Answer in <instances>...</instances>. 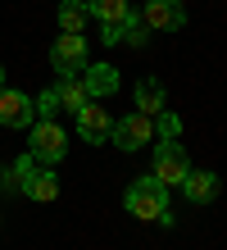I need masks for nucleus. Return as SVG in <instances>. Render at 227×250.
<instances>
[{"label": "nucleus", "instance_id": "obj_2", "mask_svg": "<svg viewBox=\"0 0 227 250\" xmlns=\"http://www.w3.org/2000/svg\"><path fill=\"white\" fill-rule=\"evenodd\" d=\"M64 150H68V132L59 127L55 119H37L32 137H27V155H32L37 164H59Z\"/></svg>", "mask_w": 227, "mask_h": 250}, {"label": "nucleus", "instance_id": "obj_5", "mask_svg": "<svg viewBox=\"0 0 227 250\" xmlns=\"http://www.w3.org/2000/svg\"><path fill=\"white\" fill-rule=\"evenodd\" d=\"M150 173H155L164 187H168V182H173V187H182V178L191 173L186 146H177V141H159V146H155V168H150Z\"/></svg>", "mask_w": 227, "mask_h": 250}, {"label": "nucleus", "instance_id": "obj_20", "mask_svg": "<svg viewBox=\"0 0 227 250\" xmlns=\"http://www.w3.org/2000/svg\"><path fill=\"white\" fill-rule=\"evenodd\" d=\"M0 91H5V64H0Z\"/></svg>", "mask_w": 227, "mask_h": 250}, {"label": "nucleus", "instance_id": "obj_10", "mask_svg": "<svg viewBox=\"0 0 227 250\" xmlns=\"http://www.w3.org/2000/svg\"><path fill=\"white\" fill-rule=\"evenodd\" d=\"M78 78H82V86H86L91 100H104V96L118 91V68H114V64H86Z\"/></svg>", "mask_w": 227, "mask_h": 250}, {"label": "nucleus", "instance_id": "obj_17", "mask_svg": "<svg viewBox=\"0 0 227 250\" xmlns=\"http://www.w3.org/2000/svg\"><path fill=\"white\" fill-rule=\"evenodd\" d=\"M145 37H150L145 19H141V14H127V19H123V41H127V46H145Z\"/></svg>", "mask_w": 227, "mask_h": 250}, {"label": "nucleus", "instance_id": "obj_9", "mask_svg": "<svg viewBox=\"0 0 227 250\" xmlns=\"http://www.w3.org/2000/svg\"><path fill=\"white\" fill-rule=\"evenodd\" d=\"M182 191H186V200L191 205H209L223 191V182H218V173L214 168H191L186 178H182Z\"/></svg>", "mask_w": 227, "mask_h": 250}, {"label": "nucleus", "instance_id": "obj_18", "mask_svg": "<svg viewBox=\"0 0 227 250\" xmlns=\"http://www.w3.org/2000/svg\"><path fill=\"white\" fill-rule=\"evenodd\" d=\"M32 109H37V119H55V114H59V96H55V86H50V91H41V96L32 100Z\"/></svg>", "mask_w": 227, "mask_h": 250}, {"label": "nucleus", "instance_id": "obj_6", "mask_svg": "<svg viewBox=\"0 0 227 250\" xmlns=\"http://www.w3.org/2000/svg\"><path fill=\"white\" fill-rule=\"evenodd\" d=\"M141 19L150 32H177V27H186V5L182 0H145Z\"/></svg>", "mask_w": 227, "mask_h": 250}, {"label": "nucleus", "instance_id": "obj_12", "mask_svg": "<svg viewBox=\"0 0 227 250\" xmlns=\"http://www.w3.org/2000/svg\"><path fill=\"white\" fill-rule=\"evenodd\" d=\"M23 191H27V200H41V205H45V200H55V196H59V178H55L50 168H37L32 178L23 182Z\"/></svg>", "mask_w": 227, "mask_h": 250}, {"label": "nucleus", "instance_id": "obj_4", "mask_svg": "<svg viewBox=\"0 0 227 250\" xmlns=\"http://www.w3.org/2000/svg\"><path fill=\"white\" fill-rule=\"evenodd\" d=\"M109 141L118 146V150H145V146H155V119H145V114H127V119H118Z\"/></svg>", "mask_w": 227, "mask_h": 250}, {"label": "nucleus", "instance_id": "obj_7", "mask_svg": "<svg viewBox=\"0 0 227 250\" xmlns=\"http://www.w3.org/2000/svg\"><path fill=\"white\" fill-rule=\"evenodd\" d=\"M37 123V109L23 91H0V127H32Z\"/></svg>", "mask_w": 227, "mask_h": 250}, {"label": "nucleus", "instance_id": "obj_3", "mask_svg": "<svg viewBox=\"0 0 227 250\" xmlns=\"http://www.w3.org/2000/svg\"><path fill=\"white\" fill-rule=\"evenodd\" d=\"M50 68L59 78H78L86 68V37L82 32H59L55 46H50Z\"/></svg>", "mask_w": 227, "mask_h": 250}, {"label": "nucleus", "instance_id": "obj_8", "mask_svg": "<svg viewBox=\"0 0 227 250\" xmlns=\"http://www.w3.org/2000/svg\"><path fill=\"white\" fill-rule=\"evenodd\" d=\"M78 132L91 141V146H100V141H109V132H114V119L100 109V100H86V105L78 109Z\"/></svg>", "mask_w": 227, "mask_h": 250}, {"label": "nucleus", "instance_id": "obj_13", "mask_svg": "<svg viewBox=\"0 0 227 250\" xmlns=\"http://www.w3.org/2000/svg\"><path fill=\"white\" fill-rule=\"evenodd\" d=\"M82 5H86L91 19H100V27H104V23H123L127 14H132L127 0H82Z\"/></svg>", "mask_w": 227, "mask_h": 250}, {"label": "nucleus", "instance_id": "obj_19", "mask_svg": "<svg viewBox=\"0 0 227 250\" xmlns=\"http://www.w3.org/2000/svg\"><path fill=\"white\" fill-rule=\"evenodd\" d=\"M37 168H41V164H37V159H32V155H23V159H19V164H14V178H19V187H23L27 178H32V173H37Z\"/></svg>", "mask_w": 227, "mask_h": 250}, {"label": "nucleus", "instance_id": "obj_11", "mask_svg": "<svg viewBox=\"0 0 227 250\" xmlns=\"http://www.w3.org/2000/svg\"><path fill=\"white\" fill-rule=\"evenodd\" d=\"M159 109H168V96H164V82H159V78H141V82H136V114L155 119Z\"/></svg>", "mask_w": 227, "mask_h": 250}, {"label": "nucleus", "instance_id": "obj_1", "mask_svg": "<svg viewBox=\"0 0 227 250\" xmlns=\"http://www.w3.org/2000/svg\"><path fill=\"white\" fill-rule=\"evenodd\" d=\"M127 214L132 218H141V223H173V214H168V187H164L155 173H145V178H136L127 187Z\"/></svg>", "mask_w": 227, "mask_h": 250}, {"label": "nucleus", "instance_id": "obj_14", "mask_svg": "<svg viewBox=\"0 0 227 250\" xmlns=\"http://www.w3.org/2000/svg\"><path fill=\"white\" fill-rule=\"evenodd\" d=\"M55 96H59V109H73V114H78L86 100H91V96H86V86H82V78H59Z\"/></svg>", "mask_w": 227, "mask_h": 250}, {"label": "nucleus", "instance_id": "obj_15", "mask_svg": "<svg viewBox=\"0 0 227 250\" xmlns=\"http://www.w3.org/2000/svg\"><path fill=\"white\" fill-rule=\"evenodd\" d=\"M86 5L82 0H59V32H82L86 27Z\"/></svg>", "mask_w": 227, "mask_h": 250}, {"label": "nucleus", "instance_id": "obj_16", "mask_svg": "<svg viewBox=\"0 0 227 250\" xmlns=\"http://www.w3.org/2000/svg\"><path fill=\"white\" fill-rule=\"evenodd\" d=\"M182 137V119L173 109H159L155 114V141H177Z\"/></svg>", "mask_w": 227, "mask_h": 250}]
</instances>
